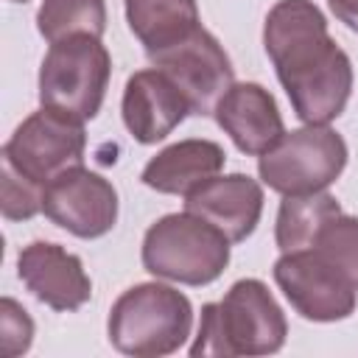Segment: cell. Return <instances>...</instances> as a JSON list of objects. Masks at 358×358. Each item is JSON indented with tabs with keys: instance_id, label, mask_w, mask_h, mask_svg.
<instances>
[{
	"instance_id": "obj_1",
	"label": "cell",
	"mask_w": 358,
	"mask_h": 358,
	"mask_svg": "<svg viewBox=\"0 0 358 358\" xmlns=\"http://www.w3.org/2000/svg\"><path fill=\"white\" fill-rule=\"evenodd\" d=\"M263 48L302 123L327 126L352 95V62L313 0H277L263 22Z\"/></svg>"
},
{
	"instance_id": "obj_2",
	"label": "cell",
	"mask_w": 358,
	"mask_h": 358,
	"mask_svg": "<svg viewBox=\"0 0 358 358\" xmlns=\"http://www.w3.org/2000/svg\"><path fill=\"white\" fill-rule=\"evenodd\" d=\"M288 322L274 294L263 280L246 277L229 285L221 302L201 308L199 333L190 344V355H274L282 350Z\"/></svg>"
},
{
	"instance_id": "obj_3",
	"label": "cell",
	"mask_w": 358,
	"mask_h": 358,
	"mask_svg": "<svg viewBox=\"0 0 358 358\" xmlns=\"http://www.w3.org/2000/svg\"><path fill=\"white\" fill-rule=\"evenodd\" d=\"M193 327L190 299L165 282H137L109 308V344L134 358H162L176 352Z\"/></svg>"
},
{
	"instance_id": "obj_4",
	"label": "cell",
	"mask_w": 358,
	"mask_h": 358,
	"mask_svg": "<svg viewBox=\"0 0 358 358\" xmlns=\"http://www.w3.org/2000/svg\"><path fill=\"white\" fill-rule=\"evenodd\" d=\"M232 241L196 213H168L157 218L145 235L140 260L143 268L168 282L210 285L229 266Z\"/></svg>"
},
{
	"instance_id": "obj_5",
	"label": "cell",
	"mask_w": 358,
	"mask_h": 358,
	"mask_svg": "<svg viewBox=\"0 0 358 358\" xmlns=\"http://www.w3.org/2000/svg\"><path fill=\"white\" fill-rule=\"evenodd\" d=\"M112 56L98 36L76 34L48 48L39 64V103L92 120L106 98Z\"/></svg>"
},
{
	"instance_id": "obj_6",
	"label": "cell",
	"mask_w": 358,
	"mask_h": 358,
	"mask_svg": "<svg viewBox=\"0 0 358 358\" xmlns=\"http://www.w3.org/2000/svg\"><path fill=\"white\" fill-rule=\"evenodd\" d=\"M347 143L330 126L305 123L285 131L268 151L257 157V173L263 185L282 196L327 190L347 165Z\"/></svg>"
},
{
	"instance_id": "obj_7",
	"label": "cell",
	"mask_w": 358,
	"mask_h": 358,
	"mask_svg": "<svg viewBox=\"0 0 358 358\" xmlns=\"http://www.w3.org/2000/svg\"><path fill=\"white\" fill-rule=\"evenodd\" d=\"M271 274L288 305L308 322H341L355 310L358 288L352 277L319 246L282 252Z\"/></svg>"
},
{
	"instance_id": "obj_8",
	"label": "cell",
	"mask_w": 358,
	"mask_h": 358,
	"mask_svg": "<svg viewBox=\"0 0 358 358\" xmlns=\"http://www.w3.org/2000/svg\"><path fill=\"white\" fill-rule=\"evenodd\" d=\"M84 151H87L84 120L42 106L14 129V134L3 145L0 162H8L17 173L48 187L59 173L81 165Z\"/></svg>"
},
{
	"instance_id": "obj_9",
	"label": "cell",
	"mask_w": 358,
	"mask_h": 358,
	"mask_svg": "<svg viewBox=\"0 0 358 358\" xmlns=\"http://www.w3.org/2000/svg\"><path fill=\"white\" fill-rule=\"evenodd\" d=\"M148 59L154 67L171 76V81L187 98L190 112L201 117L213 115L221 95L235 84V70L227 50L204 25H199L176 45L151 53Z\"/></svg>"
},
{
	"instance_id": "obj_10",
	"label": "cell",
	"mask_w": 358,
	"mask_h": 358,
	"mask_svg": "<svg viewBox=\"0 0 358 358\" xmlns=\"http://www.w3.org/2000/svg\"><path fill=\"white\" fill-rule=\"evenodd\" d=\"M117 190L101 173L76 165L45 187L42 213L76 238L92 241L117 224Z\"/></svg>"
},
{
	"instance_id": "obj_11",
	"label": "cell",
	"mask_w": 358,
	"mask_h": 358,
	"mask_svg": "<svg viewBox=\"0 0 358 358\" xmlns=\"http://www.w3.org/2000/svg\"><path fill=\"white\" fill-rule=\"evenodd\" d=\"M17 277L42 305L70 313L90 302L92 282L78 255L50 241H34L17 255Z\"/></svg>"
},
{
	"instance_id": "obj_12",
	"label": "cell",
	"mask_w": 358,
	"mask_h": 358,
	"mask_svg": "<svg viewBox=\"0 0 358 358\" xmlns=\"http://www.w3.org/2000/svg\"><path fill=\"white\" fill-rule=\"evenodd\" d=\"M120 115L126 131L137 143L154 145L165 140L193 112L171 76H165L159 67H145L129 76L123 87Z\"/></svg>"
},
{
	"instance_id": "obj_13",
	"label": "cell",
	"mask_w": 358,
	"mask_h": 358,
	"mask_svg": "<svg viewBox=\"0 0 358 358\" xmlns=\"http://www.w3.org/2000/svg\"><path fill=\"white\" fill-rule=\"evenodd\" d=\"M185 210L210 221L232 243H243L260 224L263 187L246 173H218L185 196Z\"/></svg>"
},
{
	"instance_id": "obj_14",
	"label": "cell",
	"mask_w": 358,
	"mask_h": 358,
	"mask_svg": "<svg viewBox=\"0 0 358 358\" xmlns=\"http://www.w3.org/2000/svg\"><path fill=\"white\" fill-rule=\"evenodd\" d=\"M213 117L224 134H229L235 148L249 157H260L285 134L274 95L255 81L232 84L221 95Z\"/></svg>"
},
{
	"instance_id": "obj_15",
	"label": "cell",
	"mask_w": 358,
	"mask_h": 358,
	"mask_svg": "<svg viewBox=\"0 0 358 358\" xmlns=\"http://www.w3.org/2000/svg\"><path fill=\"white\" fill-rule=\"evenodd\" d=\"M224 165H227V154L215 140L187 137L157 151L145 162L140 182L157 193L187 196L207 179L218 176Z\"/></svg>"
},
{
	"instance_id": "obj_16",
	"label": "cell",
	"mask_w": 358,
	"mask_h": 358,
	"mask_svg": "<svg viewBox=\"0 0 358 358\" xmlns=\"http://www.w3.org/2000/svg\"><path fill=\"white\" fill-rule=\"evenodd\" d=\"M129 31L145 48V56L165 50L193 34L199 22L196 0H123Z\"/></svg>"
},
{
	"instance_id": "obj_17",
	"label": "cell",
	"mask_w": 358,
	"mask_h": 358,
	"mask_svg": "<svg viewBox=\"0 0 358 358\" xmlns=\"http://www.w3.org/2000/svg\"><path fill=\"white\" fill-rule=\"evenodd\" d=\"M341 215V204L336 196L319 190V193H299V196H282L277 221H274V241L280 252H296L316 243L319 232L327 221Z\"/></svg>"
},
{
	"instance_id": "obj_18",
	"label": "cell",
	"mask_w": 358,
	"mask_h": 358,
	"mask_svg": "<svg viewBox=\"0 0 358 358\" xmlns=\"http://www.w3.org/2000/svg\"><path fill=\"white\" fill-rule=\"evenodd\" d=\"M36 28L50 45L76 34H90L101 39L106 31V3L103 0H42L36 11Z\"/></svg>"
},
{
	"instance_id": "obj_19",
	"label": "cell",
	"mask_w": 358,
	"mask_h": 358,
	"mask_svg": "<svg viewBox=\"0 0 358 358\" xmlns=\"http://www.w3.org/2000/svg\"><path fill=\"white\" fill-rule=\"evenodd\" d=\"M3 179H0V207L8 221H28L36 213H42L45 204V185L17 173L8 162H0Z\"/></svg>"
},
{
	"instance_id": "obj_20",
	"label": "cell",
	"mask_w": 358,
	"mask_h": 358,
	"mask_svg": "<svg viewBox=\"0 0 358 358\" xmlns=\"http://www.w3.org/2000/svg\"><path fill=\"white\" fill-rule=\"evenodd\" d=\"M0 341H3L6 358H17V355L28 352V347L34 341V322H31L28 310L20 302H14L11 296L0 299Z\"/></svg>"
},
{
	"instance_id": "obj_21",
	"label": "cell",
	"mask_w": 358,
	"mask_h": 358,
	"mask_svg": "<svg viewBox=\"0 0 358 358\" xmlns=\"http://www.w3.org/2000/svg\"><path fill=\"white\" fill-rule=\"evenodd\" d=\"M327 6L338 22H344L350 31L358 34V0H327Z\"/></svg>"
},
{
	"instance_id": "obj_22",
	"label": "cell",
	"mask_w": 358,
	"mask_h": 358,
	"mask_svg": "<svg viewBox=\"0 0 358 358\" xmlns=\"http://www.w3.org/2000/svg\"><path fill=\"white\" fill-rule=\"evenodd\" d=\"M352 280H355V288H358V260H355V266H352Z\"/></svg>"
},
{
	"instance_id": "obj_23",
	"label": "cell",
	"mask_w": 358,
	"mask_h": 358,
	"mask_svg": "<svg viewBox=\"0 0 358 358\" xmlns=\"http://www.w3.org/2000/svg\"><path fill=\"white\" fill-rule=\"evenodd\" d=\"M11 3H28V0H11Z\"/></svg>"
}]
</instances>
